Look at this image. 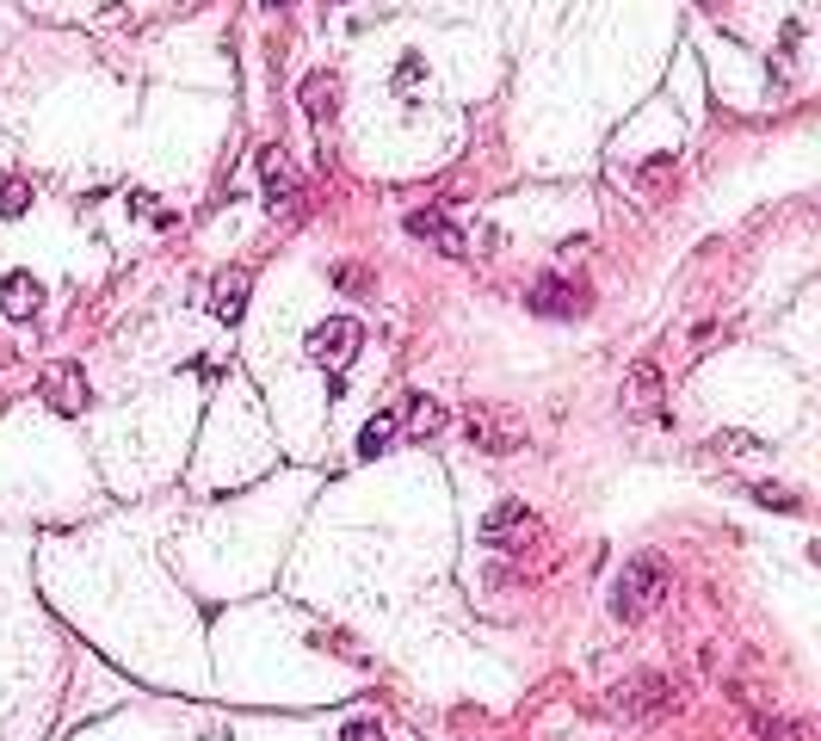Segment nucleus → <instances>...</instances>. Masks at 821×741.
Listing matches in <instances>:
<instances>
[{
    "label": "nucleus",
    "mask_w": 821,
    "mask_h": 741,
    "mask_svg": "<svg viewBox=\"0 0 821 741\" xmlns=\"http://www.w3.org/2000/svg\"><path fill=\"white\" fill-rule=\"evenodd\" d=\"M667 587H673V575H667V562L649 550V556H630L624 562V575H618V587H612V618L618 624H642L661 599H667Z\"/></svg>",
    "instance_id": "obj_1"
},
{
    "label": "nucleus",
    "mask_w": 821,
    "mask_h": 741,
    "mask_svg": "<svg viewBox=\"0 0 821 741\" xmlns=\"http://www.w3.org/2000/svg\"><path fill=\"white\" fill-rule=\"evenodd\" d=\"M673 704H680V692H673V680H661V674H624L612 692H605V711H612L618 723H649V717H667Z\"/></svg>",
    "instance_id": "obj_2"
},
{
    "label": "nucleus",
    "mask_w": 821,
    "mask_h": 741,
    "mask_svg": "<svg viewBox=\"0 0 821 741\" xmlns=\"http://www.w3.org/2000/svg\"><path fill=\"white\" fill-rule=\"evenodd\" d=\"M254 167H260V192H266V210H272V217H278L284 229L303 223V180H297L291 155H284V149H260Z\"/></svg>",
    "instance_id": "obj_3"
},
{
    "label": "nucleus",
    "mask_w": 821,
    "mask_h": 741,
    "mask_svg": "<svg viewBox=\"0 0 821 741\" xmlns=\"http://www.w3.org/2000/svg\"><path fill=\"white\" fill-rule=\"evenodd\" d=\"M587 303H593L587 285H581V278H568V272H544L538 285L525 291V309H531V315H544V322H575Z\"/></svg>",
    "instance_id": "obj_4"
},
{
    "label": "nucleus",
    "mask_w": 821,
    "mask_h": 741,
    "mask_svg": "<svg viewBox=\"0 0 821 741\" xmlns=\"http://www.w3.org/2000/svg\"><path fill=\"white\" fill-rule=\"evenodd\" d=\"M359 340H365V328L352 322V315L315 322V328H309V359H315L321 371H346L352 359H359Z\"/></svg>",
    "instance_id": "obj_5"
},
{
    "label": "nucleus",
    "mask_w": 821,
    "mask_h": 741,
    "mask_svg": "<svg viewBox=\"0 0 821 741\" xmlns=\"http://www.w3.org/2000/svg\"><path fill=\"white\" fill-rule=\"evenodd\" d=\"M463 433H470V445H482V451H519L525 445V427L507 414V408H494V402H476L470 414H463Z\"/></svg>",
    "instance_id": "obj_6"
},
{
    "label": "nucleus",
    "mask_w": 821,
    "mask_h": 741,
    "mask_svg": "<svg viewBox=\"0 0 821 741\" xmlns=\"http://www.w3.org/2000/svg\"><path fill=\"white\" fill-rule=\"evenodd\" d=\"M531 538H538V513H531L525 501H501L482 519V544L488 550H525Z\"/></svg>",
    "instance_id": "obj_7"
},
{
    "label": "nucleus",
    "mask_w": 821,
    "mask_h": 741,
    "mask_svg": "<svg viewBox=\"0 0 821 741\" xmlns=\"http://www.w3.org/2000/svg\"><path fill=\"white\" fill-rule=\"evenodd\" d=\"M402 223H408V235H414V241L439 247V254H451V260L463 254V247H470V241H463V229H457V223L445 217V210H408Z\"/></svg>",
    "instance_id": "obj_8"
},
{
    "label": "nucleus",
    "mask_w": 821,
    "mask_h": 741,
    "mask_svg": "<svg viewBox=\"0 0 821 741\" xmlns=\"http://www.w3.org/2000/svg\"><path fill=\"white\" fill-rule=\"evenodd\" d=\"M44 402H50L56 414H81V408H87V377H81V365H50V371H44Z\"/></svg>",
    "instance_id": "obj_9"
},
{
    "label": "nucleus",
    "mask_w": 821,
    "mask_h": 741,
    "mask_svg": "<svg viewBox=\"0 0 821 741\" xmlns=\"http://www.w3.org/2000/svg\"><path fill=\"white\" fill-rule=\"evenodd\" d=\"M655 408H661V365L642 359L630 371V383H624V414L630 420H655Z\"/></svg>",
    "instance_id": "obj_10"
},
{
    "label": "nucleus",
    "mask_w": 821,
    "mask_h": 741,
    "mask_svg": "<svg viewBox=\"0 0 821 741\" xmlns=\"http://www.w3.org/2000/svg\"><path fill=\"white\" fill-rule=\"evenodd\" d=\"M0 309H7L13 322H31V315L44 309V285L31 272H7V278H0Z\"/></svg>",
    "instance_id": "obj_11"
},
{
    "label": "nucleus",
    "mask_w": 821,
    "mask_h": 741,
    "mask_svg": "<svg viewBox=\"0 0 821 741\" xmlns=\"http://www.w3.org/2000/svg\"><path fill=\"white\" fill-rule=\"evenodd\" d=\"M297 99H303V112H309V124H334V112H340V75H309L303 87H297Z\"/></svg>",
    "instance_id": "obj_12"
},
{
    "label": "nucleus",
    "mask_w": 821,
    "mask_h": 741,
    "mask_svg": "<svg viewBox=\"0 0 821 741\" xmlns=\"http://www.w3.org/2000/svg\"><path fill=\"white\" fill-rule=\"evenodd\" d=\"M241 309H247V272L229 266V278L217 285V322H241Z\"/></svg>",
    "instance_id": "obj_13"
},
{
    "label": "nucleus",
    "mask_w": 821,
    "mask_h": 741,
    "mask_svg": "<svg viewBox=\"0 0 821 741\" xmlns=\"http://www.w3.org/2000/svg\"><path fill=\"white\" fill-rule=\"evenodd\" d=\"M439 427H445V408H439L433 396H414V402H408V433H414V439H433Z\"/></svg>",
    "instance_id": "obj_14"
},
{
    "label": "nucleus",
    "mask_w": 821,
    "mask_h": 741,
    "mask_svg": "<svg viewBox=\"0 0 821 741\" xmlns=\"http://www.w3.org/2000/svg\"><path fill=\"white\" fill-rule=\"evenodd\" d=\"M396 433H402V427H396V414H377L371 427L359 433V457H377V451H389V445H396Z\"/></svg>",
    "instance_id": "obj_15"
},
{
    "label": "nucleus",
    "mask_w": 821,
    "mask_h": 741,
    "mask_svg": "<svg viewBox=\"0 0 821 741\" xmlns=\"http://www.w3.org/2000/svg\"><path fill=\"white\" fill-rule=\"evenodd\" d=\"M710 451H717V457H754V464L766 457V445L747 439V433H717V439H710Z\"/></svg>",
    "instance_id": "obj_16"
},
{
    "label": "nucleus",
    "mask_w": 821,
    "mask_h": 741,
    "mask_svg": "<svg viewBox=\"0 0 821 741\" xmlns=\"http://www.w3.org/2000/svg\"><path fill=\"white\" fill-rule=\"evenodd\" d=\"M754 729H760V741H803V723L797 717H754Z\"/></svg>",
    "instance_id": "obj_17"
},
{
    "label": "nucleus",
    "mask_w": 821,
    "mask_h": 741,
    "mask_svg": "<svg viewBox=\"0 0 821 741\" xmlns=\"http://www.w3.org/2000/svg\"><path fill=\"white\" fill-rule=\"evenodd\" d=\"M25 204H31V186L19 180V173H7V180H0V217H19Z\"/></svg>",
    "instance_id": "obj_18"
},
{
    "label": "nucleus",
    "mask_w": 821,
    "mask_h": 741,
    "mask_svg": "<svg viewBox=\"0 0 821 741\" xmlns=\"http://www.w3.org/2000/svg\"><path fill=\"white\" fill-rule=\"evenodd\" d=\"M340 741H383V723H377V717H346Z\"/></svg>",
    "instance_id": "obj_19"
},
{
    "label": "nucleus",
    "mask_w": 821,
    "mask_h": 741,
    "mask_svg": "<svg viewBox=\"0 0 821 741\" xmlns=\"http://www.w3.org/2000/svg\"><path fill=\"white\" fill-rule=\"evenodd\" d=\"M754 501H760V507H784V513H791V507H797V494H791V488H772V482H760V488H754Z\"/></svg>",
    "instance_id": "obj_20"
},
{
    "label": "nucleus",
    "mask_w": 821,
    "mask_h": 741,
    "mask_svg": "<svg viewBox=\"0 0 821 741\" xmlns=\"http://www.w3.org/2000/svg\"><path fill=\"white\" fill-rule=\"evenodd\" d=\"M396 87H402V93H414V87H420V56H402V68H396Z\"/></svg>",
    "instance_id": "obj_21"
},
{
    "label": "nucleus",
    "mask_w": 821,
    "mask_h": 741,
    "mask_svg": "<svg viewBox=\"0 0 821 741\" xmlns=\"http://www.w3.org/2000/svg\"><path fill=\"white\" fill-rule=\"evenodd\" d=\"M334 285L340 291H365V266H334Z\"/></svg>",
    "instance_id": "obj_22"
}]
</instances>
